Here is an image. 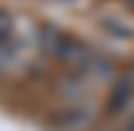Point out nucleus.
I'll use <instances>...</instances> for the list:
<instances>
[{
	"instance_id": "f257e3e1",
	"label": "nucleus",
	"mask_w": 134,
	"mask_h": 131,
	"mask_svg": "<svg viewBox=\"0 0 134 131\" xmlns=\"http://www.w3.org/2000/svg\"><path fill=\"white\" fill-rule=\"evenodd\" d=\"M122 131H134V119H128V122L122 125Z\"/></svg>"
}]
</instances>
